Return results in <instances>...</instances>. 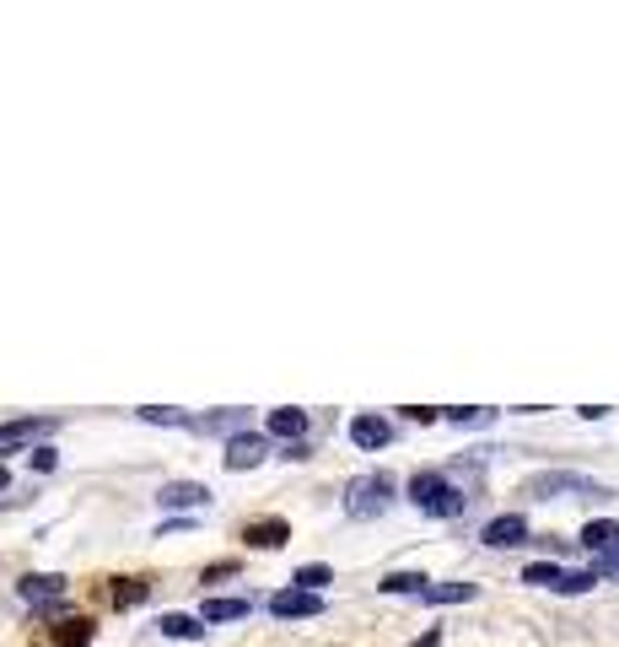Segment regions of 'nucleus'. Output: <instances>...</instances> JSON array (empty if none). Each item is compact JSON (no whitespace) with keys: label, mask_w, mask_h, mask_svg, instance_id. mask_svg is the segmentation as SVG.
Masks as SVG:
<instances>
[{"label":"nucleus","mask_w":619,"mask_h":647,"mask_svg":"<svg viewBox=\"0 0 619 647\" xmlns=\"http://www.w3.org/2000/svg\"><path fill=\"white\" fill-rule=\"evenodd\" d=\"M410 502H415L421 513H432V518H458L469 497H463L447 475H432V469H426V475H415V480H410Z\"/></svg>","instance_id":"f257e3e1"},{"label":"nucleus","mask_w":619,"mask_h":647,"mask_svg":"<svg viewBox=\"0 0 619 647\" xmlns=\"http://www.w3.org/2000/svg\"><path fill=\"white\" fill-rule=\"evenodd\" d=\"M528 497H615L609 486H598V480H587V475H571V469H550V475H534L528 486H523Z\"/></svg>","instance_id":"f03ea898"},{"label":"nucleus","mask_w":619,"mask_h":647,"mask_svg":"<svg viewBox=\"0 0 619 647\" xmlns=\"http://www.w3.org/2000/svg\"><path fill=\"white\" fill-rule=\"evenodd\" d=\"M388 502H393V480H388V475H362V480H351V491H345V513L351 518L388 513Z\"/></svg>","instance_id":"7ed1b4c3"},{"label":"nucleus","mask_w":619,"mask_h":647,"mask_svg":"<svg viewBox=\"0 0 619 647\" xmlns=\"http://www.w3.org/2000/svg\"><path fill=\"white\" fill-rule=\"evenodd\" d=\"M523 582H534V588H555V593H587L593 582H598V567H587V572H565L555 561H534Z\"/></svg>","instance_id":"20e7f679"},{"label":"nucleus","mask_w":619,"mask_h":647,"mask_svg":"<svg viewBox=\"0 0 619 647\" xmlns=\"http://www.w3.org/2000/svg\"><path fill=\"white\" fill-rule=\"evenodd\" d=\"M157 502H162L168 513H188V508H210V486H199V480H168V486L157 491Z\"/></svg>","instance_id":"39448f33"},{"label":"nucleus","mask_w":619,"mask_h":647,"mask_svg":"<svg viewBox=\"0 0 619 647\" xmlns=\"http://www.w3.org/2000/svg\"><path fill=\"white\" fill-rule=\"evenodd\" d=\"M270 615L280 621H308V615H323V593H302V588H286L270 599Z\"/></svg>","instance_id":"423d86ee"},{"label":"nucleus","mask_w":619,"mask_h":647,"mask_svg":"<svg viewBox=\"0 0 619 647\" xmlns=\"http://www.w3.org/2000/svg\"><path fill=\"white\" fill-rule=\"evenodd\" d=\"M480 540H485L491 550H512V545H523V540H528V518H523V513L491 518V523L480 529Z\"/></svg>","instance_id":"0eeeda50"},{"label":"nucleus","mask_w":619,"mask_h":647,"mask_svg":"<svg viewBox=\"0 0 619 647\" xmlns=\"http://www.w3.org/2000/svg\"><path fill=\"white\" fill-rule=\"evenodd\" d=\"M16 593L27 604H55V599H65V578L60 572H27V578L16 582Z\"/></svg>","instance_id":"6e6552de"},{"label":"nucleus","mask_w":619,"mask_h":647,"mask_svg":"<svg viewBox=\"0 0 619 647\" xmlns=\"http://www.w3.org/2000/svg\"><path fill=\"white\" fill-rule=\"evenodd\" d=\"M264 453H270V443L259 432H238L227 443V469H253V464H264Z\"/></svg>","instance_id":"1a4fd4ad"},{"label":"nucleus","mask_w":619,"mask_h":647,"mask_svg":"<svg viewBox=\"0 0 619 647\" xmlns=\"http://www.w3.org/2000/svg\"><path fill=\"white\" fill-rule=\"evenodd\" d=\"M44 432H55L49 416H38V421H5V427H0V453L16 449V443H33V438H44Z\"/></svg>","instance_id":"9d476101"},{"label":"nucleus","mask_w":619,"mask_h":647,"mask_svg":"<svg viewBox=\"0 0 619 647\" xmlns=\"http://www.w3.org/2000/svg\"><path fill=\"white\" fill-rule=\"evenodd\" d=\"M582 545H587V550H598V556H615V550H619V523H615V518L587 523V529H582Z\"/></svg>","instance_id":"9b49d317"},{"label":"nucleus","mask_w":619,"mask_h":647,"mask_svg":"<svg viewBox=\"0 0 619 647\" xmlns=\"http://www.w3.org/2000/svg\"><path fill=\"white\" fill-rule=\"evenodd\" d=\"M388 438H393V432H388L382 416H356V421H351V443H356V449H382Z\"/></svg>","instance_id":"f8f14e48"},{"label":"nucleus","mask_w":619,"mask_h":647,"mask_svg":"<svg viewBox=\"0 0 619 647\" xmlns=\"http://www.w3.org/2000/svg\"><path fill=\"white\" fill-rule=\"evenodd\" d=\"M248 610H253L248 599H205L199 621H205V626H221V621H243Z\"/></svg>","instance_id":"ddd939ff"},{"label":"nucleus","mask_w":619,"mask_h":647,"mask_svg":"<svg viewBox=\"0 0 619 647\" xmlns=\"http://www.w3.org/2000/svg\"><path fill=\"white\" fill-rule=\"evenodd\" d=\"M270 432L297 443V438L308 432V410H291V405H286V410H270Z\"/></svg>","instance_id":"4468645a"},{"label":"nucleus","mask_w":619,"mask_h":647,"mask_svg":"<svg viewBox=\"0 0 619 647\" xmlns=\"http://www.w3.org/2000/svg\"><path fill=\"white\" fill-rule=\"evenodd\" d=\"M474 593H480L474 582H432L426 588V604H469Z\"/></svg>","instance_id":"2eb2a0df"},{"label":"nucleus","mask_w":619,"mask_h":647,"mask_svg":"<svg viewBox=\"0 0 619 647\" xmlns=\"http://www.w3.org/2000/svg\"><path fill=\"white\" fill-rule=\"evenodd\" d=\"M157 626H162V637H173V643H199V637H205V621H188V615H162Z\"/></svg>","instance_id":"dca6fc26"},{"label":"nucleus","mask_w":619,"mask_h":647,"mask_svg":"<svg viewBox=\"0 0 619 647\" xmlns=\"http://www.w3.org/2000/svg\"><path fill=\"white\" fill-rule=\"evenodd\" d=\"M248 540H253V545H264V550H275V545H286V540H291V523H280V518L253 523V529H248Z\"/></svg>","instance_id":"f3484780"},{"label":"nucleus","mask_w":619,"mask_h":647,"mask_svg":"<svg viewBox=\"0 0 619 647\" xmlns=\"http://www.w3.org/2000/svg\"><path fill=\"white\" fill-rule=\"evenodd\" d=\"M135 416H140V421H151V427H194L179 405H140Z\"/></svg>","instance_id":"a211bd4d"},{"label":"nucleus","mask_w":619,"mask_h":647,"mask_svg":"<svg viewBox=\"0 0 619 647\" xmlns=\"http://www.w3.org/2000/svg\"><path fill=\"white\" fill-rule=\"evenodd\" d=\"M426 588H432V578H421V572H388L382 578V593H415V599H426Z\"/></svg>","instance_id":"6ab92c4d"},{"label":"nucleus","mask_w":619,"mask_h":647,"mask_svg":"<svg viewBox=\"0 0 619 647\" xmlns=\"http://www.w3.org/2000/svg\"><path fill=\"white\" fill-rule=\"evenodd\" d=\"M329 582H334V567H323V561H312V567L297 572V588H302V593H323Z\"/></svg>","instance_id":"aec40b11"},{"label":"nucleus","mask_w":619,"mask_h":647,"mask_svg":"<svg viewBox=\"0 0 619 647\" xmlns=\"http://www.w3.org/2000/svg\"><path fill=\"white\" fill-rule=\"evenodd\" d=\"M140 599H146V582H135V578H119V582H114V604H119V610L140 604Z\"/></svg>","instance_id":"412c9836"},{"label":"nucleus","mask_w":619,"mask_h":647,"mask_svg":"<svg viewBox=\"0 0 619 647\" xmlns=\"http://www.w3.org/2000/svg\"><path fill=\"white\" fill-rule=\"evenodd\" d=\"M447 421H452V427H485L491 410H485V405H469V410H447Z\"/></svg>","instance_id":"4be33fe9"},{"label":"nucleus","mask_w":619,"mask_h":647,"mask_svg":"<svg viewBox=\"0 0 619 647\" xmlns=\"http://www.w3.org/2000/svg\"><path fill=\"white\" fill-rule=\"evenodd\" d=\"M33 464L38 469H55V449H33Z\"/></svg>","instance_id":"5701e85b"},{"label":"nucleus","mask_w":619,"mask_h":647,"mask_svg":"<svg viewBox=\"0 0 619 647\" xmlns=\"http://www.w3.org/2000/svg\"><path fill=\"white\" fill-rule=\"evenodd\" d=\"M415 647H442V632H426V637H421Z\"/></svg>","instance_id":"b1692460"},{"label":"nucleus","mask_w":619,"mask_h":647,"mask_svg":"<svg viewBox=\"0 0 619 647\" xmlns=\"http://www.w3.org/2000/svg\"><path fill=\"white\" fill-rule=\"evenodd\" d=\"M0 491H5V469H0Z\"/></svg>","instance_id":"393cba45"}]
</instances>
